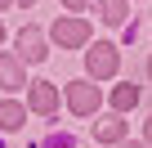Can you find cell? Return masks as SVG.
Segmentation results:
<instances>
[{"mask_svg": "<svg viewBox=\"0 0 152 148\" xmlns=\"http://www.w3.org/2000/svg\"><path fill=\"white\" fill-rule=\"evenodd\" d=\"M63 5H67V9L76 14V9H85V0H63Z\"/></svg>", "mask_w": 152, "mask_h": 148, "instance_id": "obj_11", "label": "cell"}, {"mask_svg": "<svg viewBox=\"0 0 152 148\" xmlns=\"http://www.w3.org/2000/svg\"><path fill=\"white\" fill-rule=\"evenodd\" d=\"M99 9L107 23H125V0H99Z\"/></svg>", "mask_w": 152, "mask_h": 148, "instance_id": "obj_10", "label": "cell"}, {"mask_svg": "<svg viewBox=\"0 0 152 148\" xmlns=\"http://www.w3.org/2000/svg\"><path fill=\"white\" fill-rule=\"evenodd\" d=\"M23 121H27V108L23 103H9V99L0 103V130H18Z\"/></svg>", "mask_w": 152, "mask_h": 148, "instance_id": "obj_7", "label": "cell"}, {"mask_svg": "<svg viewBox=\"0 0 152 148\" xmlns=\"http://www.w3.org/2000/svg\"><path fill=\"white\" fill-rule=\"evenodd\" d=\"M23 63L9 58V54H0V90H23Z\"/></svg>", "mask_w": 152, "mask_h": 148, "instance_id": "obj_6", "label": "cell"}, {"mask_svg": "<svg viewBox=\"0 0 152 148\" xmlns=\"http://www.w3.org/2000/svg\"><path fill=\"white\" fill-rule=\"evenodd\" d=\"M0 40H5V27H0Z\"/></svg>", "mask_w": 152, "mask_h": 148, "instance_id": "obj_17", "label": "cell"}, {"mask_svg": "<svg viewBox=\"0 0 152 148\" xmlns=\"http://www.w3.org/2000/svg\"><path fill=\"white\" fill-rule=\"evenodd\" d=\"M143 135H148V144H152V117H148V121H143Z\"/></svg>", "mask_w": 152, "mask_h": 148, "instance_id": "obj_12", "label": "cell"}, {"mask_svg": "<svg viewBox=\"0 0 152 148\" xmlns=\"http://www.w3.org/2000/svg\"><path fill=\"white\" fill-rule=\"evenodd\" d=\"M18 5H36V0H18Z\"/></svg>", "mask_w": 152, "mask_h": 148, "instance_id": "obj_15", "label": "cell"}, {"mask_svg": "<svg viewBox=\"0 0 152 148\" xmlns=\"http://www.w3.org/2000/svg\"><path fill=\"white\" fill-rule=\"evenodd\" d=\"M54 40H58L63 49H76V45L90 40V27H85L81 18H58V23H54Z\"/></svg>", "mask_w": 152, "mask_h": 148, "instance_id": "obj_3", "label": "cell"}, {"mask_svg": "<svg viewBox=\"0 0 152 148\" xmlns=\"http://www.w3.org/2000/svg\"><path fill=\"white\" fill-rule=\"evenodd\" d=\"M94 135H99L103 144H121V139H125V121H121V117H107V121L94 126Z\"/></svg>", "mask_w": 152, "mask_h": 148, "instance_id": "obj_8", "label": "cell"}, {"mask_svg": "<svg viewBox=\"0 0 152 148\" xmlns=\"http://www.w3.org/2000/svg\"><path fill=\"white\" fill-rule=\"evenodd\" d=\"M121 148H143V144H121Z\"/></svg>", "mask_w": 152, "mask_h": 148, "instance_id": "obj_14", "label": "cell"}, {"mask_svg": "<svg viewBox=\"0 0 152 148\" xmlns=\"http://www.w3.org/2000/svg\"><path fill=\"white\" fill-rule=\"evenodd\" d=\"M27 108H31L36 117H54V112H58V90L45 85V81H36L31 94H27Z\"/></svg>", "mask_w": 152, "mask_h": 148, "instance_id": "obj_4", "label": "cell"}, {"mask_svg": "<svg viewBox=\"0 0 152 148\" xmlns=\"http://www.w3.org/2000/svg\"><path fill=\"white\" fill-rule=\"evenodd\" d=\"M134 103H139V85H116L112 90V108L116 112H130Z\"/></svg>", "mask_w": 152, "mask_h": 148, "instance_id": "obj_9", "label": "cell"}, {"mask_svg": "<svg viewBox=\"0 0 152 148\" xmlns=\"http://www.w3.org/2000/svg\"><path fill=\"white\" fill-rule=\"evenodd\" d=\"M148 77H152V58H148Z\"/></svg>", "mask_w": 152, "mask_h": 148, "instance_id": "obj_16", "label": "cell"}, {"mask_svg": "<svg viewBox=\"0 0 152 148\" xmlns=\"http://www.w3.org/2000/svg\"><path fill=\"white\" fill-rule=\"evenodd\" d=\"M67 108L81 112V117H90V112L99 108V85H90V81H72V85H67Z\"/></svg>", "mask_w": 152, "mask_h": 148, "instance_id": "obj_2", "label": "cell"}, {"mask_svg": "<svg viewBox=\"0 0 152 148\" xmlns=\"http://www.w3.org/2000/svg\"><path fill=\"white\" fill-rule=\"evenodd\" d=\"M49 49H45V36L36 32V27H23L18 32V58H27V63H40Z\"/></svg>", "mask_w": 152, "mask_h": 148, "instance_id": "obj_5", "label": "cell"}, {"mask_svg": "<svg viewBox=\"0 0 152 148\" xmlns=\"http://www.w3.org/2000/svg\"><path fill=\"white\" fill-rule=\"evenodd\" d=\"M85 63H90V77H112V72H116V63H121V54H116V45L99 40V45H90Z\"/></svg>", "mask_w": 152, "mask_h": 148, "instance_id": "obj_1", "label": "cell"}, {"mask_svg": "<svg viewBox=\"0 0 152 148\" xmlns=\"http://www.w3.org/2000/svg\"><path fill=\"white\" fill-rule=\"evenodd\" d=\"M5 9H9V0H0V14H5Z\"/></svg>", "mask_w": 152, "mask_h": 148, "instance_id": "obj_13", "label": "cell"}]
</instances>
